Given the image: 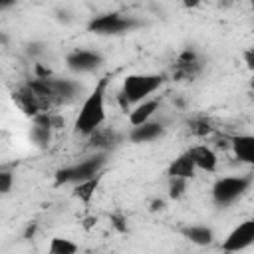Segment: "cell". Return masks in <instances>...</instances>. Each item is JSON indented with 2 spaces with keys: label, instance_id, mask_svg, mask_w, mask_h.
<instances>
[{
  "label": "cell",
  "instance_id": "1",
  "mask_svg": "<svg viewBox=\"0 0 254 254\" xmlns=\"http://www.w3.org/2000/svg\"><path fill=\"white\" fill-rule=\"evenodd\" d=\"M107 83L109 77H101L95 87L89 91V95L83 99L81 109L75 117L73 123V131L81 137H89L93 135L97 129H101L103 121H105V91H107Z\"/></svg>",
  "mask_w": 254,
  "mask_h": 254
},
{
  "label": "cell",
  "instance_id": "2",
  "mask_svg": "<svg viewBox=\"0 0 254 254\" xmlns=\"http://www.w3.org/2000/svg\"><path fill=\"white\" fill-rule=\"evenodd\" d=\"M26 85L32 87L48 103V107L73 101L81 93V85L77 81L64 79V77H48V75L46 77H36L32 81H28Z\"/></svg>",
  "mask_w": 254,
  "mask_h": 254
},
{
  "label": "cell",
  "instance_id": "3",
  "mask_svg": "<svg viewBox=\"0 0 254 254\" xmlns=\"http://www.w3.org/2000/svg\"><path fill=\"white\" fill-rule=\"evenodd\" d=\"M163 81L165 79L159 73H131V75H127L123 79V89L119 93L123 107L149 99L163 85Z\"/></svg>",
  "mask_w": 254,
  "mask_h": 254
},
{
  "label": "cell",
  "instance_id": "4",
  "mask_svg": "<svg viewBox=\"0 0 254 254\" xmlns=\"http://www.w3.org/2000/svg\"><path fill=\"white\" fill-rule=\"evenodd\" d=\"M105 165V155H93L79 163H73L69 167H64L56 173V185H77L83 181H89L97 175H101V169Z\"/></svg>",
  "mask_w": 254,
  "mask_h": 254
},
{
  "label": "cell",
  "instance_id": "5",
  "mask_svg": "<svg viewBox=\"0 0 254 254\" xmlns=\"http://www.w3.org/2000/svg\"><path fill=\"white\" fill-rule=\"evenodd\" d=\"M141 26V22L133 16H125L119 12H109V14H101L89 20L87 30L99 36H117V34H125L131 32L133 28Z\"/></svg>",
  "mask_w": 254,
  "mask_h": 254
},
{
  "label": "cell",
  "instance_id": "6",
  "mask_svg": "<svg viewBox=\"0 0 254 254\" xmlns=\"http://www.w3.org/2000/svg\"><path fill=\"white\" fill-rule=\"evenodd\" d=\"M250 177H222L212 185V200L218 206H228L234 200L242 198L250 190Z\"/></svg>",
  "mask_w": 254,
  "mask_h": 254
},
{
  "label": "cell",
  "instance_id": "7",
  "mask_svg": "<svg viewBox=\"0 0 254 254\" xmlns=\"http://www.w3.org/2000/svg\"><path fill=\"white\" fill-rule=\"evenodd\" d=\"M252 242H254V220L246 218L236 228H232L228 232V236L222 240L220 248L228 254H234V252L246 250L248 246H252Z\"/></svg>",
  "mask_w": 254,
  "mask_h": 254
},
{
  "label": "cell",
  "instance_id": "8",
  "mask_svg": "<svg viewBox=\"0 0 254 254\" xmlns=\"http://www.w3.org/2000/svg\"><path fill=\"white\" fill-rule=\"evenodd\" d=\"M65 64L75 73H89V71H95L103 64V56L99 52H95V50L77 48V50L67 54Z\"/></svg>",
  "mask_w": 254,
  "mask_h": 254
},
{
  "label": "cell",
  "instance_id": "9",
  "mask_svg": "<svg viewBox=\"0 0 254 254\" xmlns=\"http://www.w3.org/2000/svg\"><path fill=\"white\" fill-rule=\"evenodd\" d=\"M202 69V62L198 58V54L190 48H187L185 52L179 54L175 65H173V75L181 81H190L194 79Z\"/></svg>",
  "mask_w": 254,
  "mask_h": 254
},
{
  "label": "cell",
  "instance_id": "10",
  "mask_svg": "<svg viewBox=\"0 0 254 254\" xmlns=\"http://www.w3.org/2000/svg\"><path fill=\"white\" fill-rule=\"evenodd\" d=\"M14 103L30 117H38L42 113H48V103L28 85H22L18 91H14Z\"/></svg>",
  "mask_w": 254,
  "mask_h": 254
},
{
  "label": "cell",
  "instance_id": "11",
  "mask_svg": "<svg viewBox=\"0 0 254 254\" xmlns=\"http://www.w3.org/2000/svg\"><path fill=\"white\" fill-rule=\"evenodd\" d=\"M163 133H165L163 123L151 119V121H147V123H143L139 127H131L127 137H129L131 143H151V141L163 137Z\"/></svg>",
  "mask_w": 254,
  "mask_h": 254
},
{
  "label": "cell",
  "instance_id": "12",
  "mask_svg": "<svg viewBox=\"0 0 254 254\" xmlns=\"http://www.w3.org/2000/svg\"><path fill=\"white\" fill-rule=\"evenodd\" d=\"M189 155H190V159H192V163H194V169H196V171L212 173V171L216 169L218 159H216V153H214L210 147H206V145L190 147V149H189Z\"/></svg>",
  "mask_w": 254,
  "mask_h": 254
},
{
  "label": "cell",
  "instance_id": "13",
  "mask_svg": "<svg viewBox=\"0 0 254 254\" xmlns=\"http://www.w3.org/2000/svg\"><path fill=\"white\" fill-rule=\"evenodd\" d=\"M194 173H196V169H194V163H192L189 151H185L177 159H173L171 165H169V171H167V175L171 179H185V181L192 179Z\"/></svg>",
  "mask_w": 254,
  "mask_h": 254
},
{
  "label": "cell",
  "instance_id": "14",
  "mask_svg": "<svg viewBox=\"0 0 254 254\" xmlns=\"http://www.w3.org/2000/svg\"><path fill=\"white\" fill-rule=\"evenodd\" d=\"M230 143H232V151L238 161L246 165L254 163V137L252 135H234Z\"/></svg>",
  "mask_w": 254,
  "mask_h": 254
},
{
  "label": "cell",
  "instance_id": "15",
  "mask_svg": "<svg viewBox=\"0 0 254 254\" xmlns=\"http://www.w3.org/2000/svg\"><path fill=\"white\" fill-rule=\"evenodd\" d=\"M157 109H159V99H145V101L137 103V107L129 113V123H131V127H139V125L151 121L153 115L157 113Z\"/></svg>",
  "mask_w": 254,
  "mask_h": 254
},
{
  "label": "cell",
  "instance_id": "16",
  "mask_svg": "<svg viewBox=\"0 0 254 254\" xmlns=\"http://www.w3.org/2000/svg\"><path fill=\"white\" fill-rule=\"evenodd\" d=\"M181 234H183L187 240H190L192 244H196V246H208V244L214 242V232H212V228H208V226H204V224H190V226H185V228L181 230Z\"/></svg>",
  "mask_w": 254,
  "mask_h": 254
},
{
  "label": "cell",
  "instance_id": "17",
  "mask_svg": "<svg viewBox=\"0 0 254 254\" xmlns=\"http://www.w3.org/2000/svg\"><path fill=\"white\" fill-rule=\"evenodd\" d=\"M99 183H101V175H97V177H93V179H89V181L77 183V185H73V192H71V194H73L77 200H81V202L87 204V202H91V198H93V194H95Z\"/></svg>",
  "mask_w": 254,
  "mask_h": 254
},
{
  "label": "cell",
  "instance_id": "18",
  "mask_svg": "<svg viewBox=\"0 0 254 254\" xmlns=\"http://www.w3.org/2000/svg\"><path fill=\"white\" fill-rule=\"evenodd\" d=\"M79 246L64 236H54L48 244V254H77Z\"/></svg>",
  "mask_w": 254,
  "mask_h": 254
},
{
  "label": "cell",
  "instance_id": "19",
  "mask_svg": "<svg viewBox=\"0 0 254 254\" xmlns=\"http://www.w3.org/2000/svg\"><path fill=\"white\" fill-rule=\"evenodd\" d=\"M89 139L93 147H113L119 141V137L109 129H97L93 135H89Z\"/></svg>",
  "mask_w": 254,
  "mask_h": 254
},
{
  "label": "cell",
  "instance_id": "20",
  "mask_svg": "<svg viewBox=\"0 0 254 254\" xmlns=\"http://www.w3.org/2000/svg\"><path fill=\"white\" fill-rule=\"evenodd\" d=\"M185 190H187V181L185 179H171V183H169V196L171 198H181L183 194H185Z\"/></svg>",
  "mask_w": 254,
  "mask_h": 254
},
{
  "label": "cell",
  "instance_id": "21",
  "mask_svg": "<svg viewBox=\"0 0 254 254\" xmlns=\"http://www.w3.org/2000/svg\"><path fill=\"white\" fill-rule=\"evenodd\" d=\"M212 131V127L208 125V121L206 119H194V121H190V133L192 135H208Z\"/></svg>",
  "mask_w": 254,
  "mask_h": 254
},
{
  "label": "cell",
  "instance_id": "22",
  "mask_svg": "<svg viewBox=\"0 0 254 254\" xmlns=\"http://www.w3.org/2000/svg\"><path fill=\"white\" fill-rule=\"evenodd\" d=\"M14 187V175L10 171H0V194H8Z\"/></svg>",
  "mask_w": 254,
  "mask_h": 254
},
{
  "label": "cell",
  "instance_id": "23",
  "mask_svg": "<svg viewBox=\"0 0 254 254\" xmlns=\"http://www.w3.org/2000/svg\"><path fill=\"white\" fill-rule=\"evenodd\" d=\"M111 222H113V226H115L117 230H121V232L127 230V224H125V218H123V216H117V214H115V216H111Z\"/></svg>",
  "mask_w": 254,
  "mask_h": 254
}]
</instances>
